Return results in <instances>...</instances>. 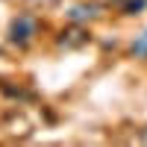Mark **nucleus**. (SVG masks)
Listing matches in <instances>:
<instances>
[{"mask_svg":"<svg viewBox=\"0 0 147 147\" xmlns=\"http://www.w3.org/2000/svg\"><path fill=\"white\" fill-rule=\"evenodd\" d=\"M100 18V6L94 3H77L68 9V21L71 24H88V21H97Z\"/></svg>","mask_w":147,"mask_h":147,"instance_id":"2","label":"nucleus"},{"mask_svg":"<svg viewBox=\"0 0 147 147\" xmlns=\"http://www.w3.org/2000/svg\"><path fill=\"white\" fill-rule=\"evenodd\" d=\"M91 41V32L82 30V24H74V30H62V35H59V47H82Z\"/></svg>","mask_w":147,"mask_h":147,"instance_id":"3","label":"nucleus"},{"mask_svg":"<svg viewBox=\"0 0 147 147\" xmlns=\"http://www.w3.org/2000/svg\"><path fill=\"white\" fill-rule=\"evenodd\" d=\"M118 6H121L124 15H138V12H144L147 0H118Z\"/></svg>","mask_w":147,"mask_h":147,"instance_id":"5","label":"nucleus"},{"mask_svg":"<svg viewBox=\"0 0 147 147\" xmlns=\"http://www.w3.org/2000/svg\"><path fill=\"white\" fill-rule=\"evenodd\" d=\"M35 35H38V21H35V15L21 12V15H15V18L9 21V30H6L9 44H15V47H30V44L35 41Z\"/></svg>","mask_w":147,"mask_h":147,"instance_id":"1","label":"nucleus"},{"mask_svg":"<svg viewBox=\"0 0 147 147\" xmlns=\"http://www.w3.org/2000/svg\"><path fill=\"white\" fill-rule=\"evenodd\" d=\"M129 53L136 56V59H147V30L141 35H136V41L129 44Z\"/></svg>","mask_w":147,"mask_h":147,"instance_id":"4","label":"nucleus"}]
</instances>
